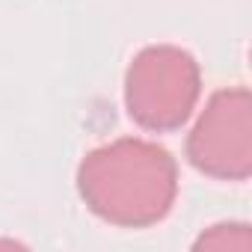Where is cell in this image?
Instances as JSON below:
<instances>
[{
	"mask_svg": "<svg viewBox=\"0 0 252 252\" xmlns=\"http://www.w3.org/2000/svg\"><path fill=\"white\" fill-rule=\"evenodd\" d=\"M77 193L110 225L149 228L163 222L178 199V163L152 140L119 137L86 152L77 166Z\"/></svg>",
	"mask_w": 252,
	"mask_h": 252,
	"instance_id": "6da1fadb",
	"label": "cell"
},
{
	"mask_svg": "<svg viewBox=\"0 0 252 252\" xmlns=\"http://www.w3.org/2000/svg\"><path fill=\"white\" fill-rule=\"evenodd\" d=\"M202 98V68L178 45H149L125 71V110L152 134H169L187 125Z\"/></svg>",
	"mask_w": 252,
	"mask_h": 252,
	"instance_id": "7a4b0ae2",
	"label": "cell"
},
{
	"mask_svg": "<svg viewBox=\"0 0 252 252\" xmlns=\"http://www.w3.org/2000/svg\"><path fill=\"white\" fill-rule=\"evenodd\" d=\"M187 160L214 181L252 175V95L246 86H228L208 98L187 134Z\"/></svg>",
	"mask_w": 252,
	"mask_h": 252,
	"instance_id": "3957f363",
	"label": "cell"
},
{
	"mask_svg": "<svg viewBox=\"0 0 252 252\" xmlns=\"http://www.w3.org/2000/svg\"><path fill=\"white\" fill-rule=\"evenodd\" d=\"M196 249H234L249 252L252 249V231L246 222H217L208 231L199 234Z\"/></svg>",
	"mask_w": 252,
	"mask_h": 252,
	"instance_id": "277c9868",
	"label": "cell"
}]
</instances>
